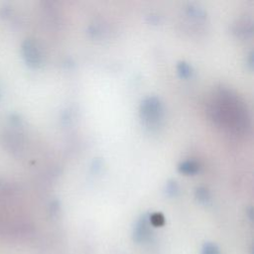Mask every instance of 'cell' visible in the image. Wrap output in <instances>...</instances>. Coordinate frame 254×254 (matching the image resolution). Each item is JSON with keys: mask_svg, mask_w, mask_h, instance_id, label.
Segmentation results:
<instances>
[{"mask_svg": "<svg viewBox=\"0 0 254 254\" xmlns=\"http://www.w3.org/2000/svg\"><path fill=\"white\" fill-rule=\"evenodd\" d=\"M206 113L217 127L232 135H245L250 128L244 101L229 88L219 87L212 92L206 102Z\"/></svg>", "mask_w": 254, "mask_h": 254, "instance_id": "cell-1", "label": "cell"}, {"mask_svg": "<svg viewBox=\"0 0 254 254\" xmlns=\"http://www.w3.org/2000/svg\"><path fill=\"white\" fill-rule=\"evenodd\" d=\"M139 115L146 127L150 129L159 127L164 117V106L161 99L153 95L145 97L140 103Z\"/></svg>", "mask_w": 254, "mask_h": 254, "instance_id": "cell-2", "label": "cell"}, {"mask_svg": "<svg viewBox=\"0 0 254 254\" xmlns=\"http://www.w3.org/2000/svg\"><path fill=\"white\" fill-rule=\"evenodd\" d=\"M22 54L26 63L33 67H39L43 64V51L39 43L34 39L29 38L23 42Z\"/></svg>", "mask_w": 254, "mask_h": 254, "instance_id": "cell-3", "label": "cell"}, {"mask_svg": "<svg viewBox=\"0 0 254 254\" xmlns=\"http://www.w3.org/2000/svg\"><path fill=\"white\" fill-rule=\"evenodd\" d=\"M1 141L4 148L14 155H18L24 150L25 139L18 131H5L2 133Z\"/></svg>", "mask_w": 254, "mask_h": 254, "instance_id": "cell-4", "label": "cell"}, {"mask_svg": "<svg viewBox=\"0 0 254 254\" xmlns=\"http://www.w3.org/2000/svg\"><path fill=\"white\" fill-rule=\"evenodd\" d=\"M151 235V223L149 214H142L136 221L133 230V239L137 243L145 242Z\"/></svg>", "mask_w": 254, "mask_h": 254, "instance_id": "cell-5", "label": "cell"}, {"mask_svg": "<svg viewBox=\"0 0 254 254\" xmlns=\"http://www.w3.org/2000/svg\"><path fill=\"white\" fill-rule=\"evenodd\" d=\"M234 33L241 38H247L252 34V22L251 19H241L235 25L233 29Z\"/></svg>", "mask_w": 254, "mask_h": 254, "instance_id": "cell-6", "label": "cell"}, {"mask_svg": "<svg viewBox=\"0 0 254 254\" xmlns=\"http://www.w3.org/2000/svg\"><path fill=\"white\" fill-rule=\"evenodd\" d=\"M200 166L199 164L194 160H186L184 162H181L178 166V171L181 174H184L186 176H192L199 172Z\"/></svg>", "mask_w": 254, "mask_h": 254, "instance_id": "cell-7", "label": "cell"}, {"mask_svg": "<svg viewBox=\"0 0 254 254\" xmlns=\"http://www.w3.org/2000/svg\"><path fill=\"white\" fill-rule=\"evenodd\" d=\"M177 72L181 78L188 79L192 74V68L189 63H187L185 61H181L177 64Z\"/></svg>", "mask_w": 254, "mask_h": 254, "instance_id": "cell-8", "label": "cell"}, {"mask_svg": "<svg viewBox=\"0 0 254 254\" xmlns=\"http://www.w3.org/2000/svg\"><path fill=\"white\" fill-rule=\"evenodd\" d=\"M200 254H221L218 246L212 242H205L201 246Z\"/></svg>", "mask_w": 254, "mask_h": 254, "instance_id": "cell-9", "label": "cell"}, {"mask_svg": "<svg viewBox=\"0 0 254 254\" xmlns=\"http://www.w3.org/2000/svg\"><path fill=\"white\" fill-rule=\"evenodd\" d=\"M149 220H150L151 225H153L155 227L162 226L165 223V217L160 212H155V213L149 214Z\"/></svg>", "mask_w": 254, "mask_h": 254, "instance_id": "cell-10", "label": "cell"}, {"mask_svg": "<svg viewBox=\"0 0 254 254\" xmlns=\"http://www.w3.org/2000/svg\"><path fill=\"white\" fill-rule=\"evenodd\" d=\"M195 197L200 201V202H207L210 198L209 192L205 188L199 187L195 190Z\"/></svg>", "mask_w": 254, "mask_h": 254, "instance_id": "cell-11", "label": "cell"}, {"mask_svg": "<svg viewBox=\"0 0 254 254\" xmlns=\"http://www.w3.org/2000/svg\"><path fill=\"white\" fill-rule=\"evenodd\" d=\"M166 192L169 196H176L179 192V186L176 181H169L166 185Z\"/></svg>", "mask_w": 254, "mask_h": 254, "instance_id": "cell-12", "label": "cell"}, {"mask_svg": "<svg viewBox=\"0 0 254 254\" xmlns=\"http://www.w3.org/2000/svg\"><path fill=\"white\" fill-rule=\"evenodd\" d=\"M0 96H1V93H0Z\"/></svg>", "mask_w": 254, "mask_h": 254, "instance_id": "cell-13", "label": "cell"}]
</instances>
